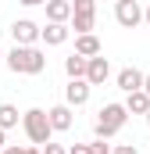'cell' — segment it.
I'll use <instances>...</instances> for the list:
<instances>
[{
	"instance_id": "obj_15",
	"label": "cell",
	"mask_w": 150,
	"mask_h": 154,
	"mask_svg": "<svg viewBox=\"0 0 150 154\" xmlns=\"http://www.w3.org/2000/svg\"><path fill=\"white\" fill-rule=\"evenodd\" d=\"M64 72H68V79H82L86 75V57L68 54V57H64Z\"/></svg>"
},
{
	"instance_id": "obj_8",
	"label": "cell",
	"mask_w": 150,
	"mask_h": 154,
	"mask_svg": "<svg viewBox=\"0 0 150 154\" xmlns=\"http://www.w3.org/2000/svg\"><path fill=\"white\" fill-rule=\"evenodd\" d=\"M89 82L86 79H68V86H64V104L68 108H82V104H89Z\"/></svg>"
},
{
	"instance_id": "obj_5",
	"label": "cell",
	"mask_w": 150,
	"mask_h": 154,
	"mask_svg": "<svg viewBox=\"0 0 150 154\" xmlns=\"http://www.w3.org/2000/svg\"><path fill=\"white\" fill-rule=\"evenodd\" d=\"M7 32H11V39H14L18 47H32V43H39V25L32 22V18H14Z\"/></svg>"
},
{
	"instance_id": "obj_20",
	"label": "cell",
	"mask_w": 150,
	"mask_h": 154,
	"mask_svg": "<svg viewBox=\"0 0 150 154\" xmlns=\"http://www.w3.org/2000/svg\"><path fill=\"white\" fill-rule=\"evenodd\" d=\"M111 154H140V147H136V143H114Z\"/></svg>"
},
{
	"instance_id": "obj_24",
	"label": "cell",
	"mask_w": 150,
	"mask_h": 154,
	"mask_svg": "<svg viewBox=\"0 0 150 154\" xmlns=\"http://www.w3.org/2000/svg\"><path fill=\"white\" fill-rule=\"evenodd\" d=\"M143 93L150 97V72H143Z\"/></svg>"
},
{
	"instance_id": "obj_4",
	"label": "cell",
	"mask_w": 150,
	"mask_h": 154,
	"mask_svg": "<svg viewBox=\"0 0 150 154\" xmlns=\"http://www.w3.org/2000/svg\"><path fill=\"white\" fill-rule=\"evenodd\" d=\"M114 22H118L122 29L143 25V4H140V0H114Z\"/></svg>"
},
{
	"instance_id": "obj_29",
	"label": "cell",
	"mask_w": 150,
	"mask_h": 154,
	"mask_svg": "<svg viewBox=\"0 0 150 154\" xmlns=\"http://www.w3.org/2000/svg\"><path fill=\"white\" fill-rule=\"evenodd\" d=\"M0 65H4V50H0Z\"/></svg>"
},
{
	"instance_id": "obj_21",
	"label": "cell",
	"mask_w": 150,
	"mask_h": 154,
	"mask_svg": "<svg viewBox=\"0 0 150 154\" xmlns=\"http://www.w3.org/2000/svg\"><path fill=\"white\" fill-rule=\"evenodd\" d=\"M0 154H25V147H18V143H4Z\"/></svg>"
},
{
	"instance_id": "obj_10",
	"label": "cell",
	"mask_w": 150,
	"mask_h": 154,
	"mask_svg": "<svg viewBox=\"0 0 150 154\" xmlns=\"http://www.w3.org/2000/svg\"><path fill=\"white\" fill-rule=\"evenodd\" d=\"M114 82H118V90H122V93H132V90H143V72H140L136 65H129V68H122V72L114 75Z\"/></svg>"
},
{
	"instance_id": "obj_17",
	"label": "cell",
	"mask_w": 150,
	"mask_h": 154,
	"mask_svg": "<svg viewBox=\"0 0 150 154\" xmlns=\"http://www.w3.org/2000/svg\"><path fill=\"white\" fill-rule=\"evenodd\" d=\"M72 14H97V0H72Z\"/></svg>"
},
{
	"instance_id": "obj_16",
	"label": "cell",
	"mask_w": 150,
	"mask_h": 154,
	"mask_svg": "<svg viewBox=\"0 0 150 154\" xmlns=\"http://www.w3.org/2000/svg\"><path fill=\"white\" fill-rule=\"evenodd\" d=\"M68 29H72L75 36L93 32V14H72V18H68Z\"/></svg>"
},
{
	"instance_id": "obj_22",
	"label": "cell",
	"mask_w": 150,
	"mask_h": 154,
	"mask_svg": "<svg viewBox=\"0 0 150 154\" xmlns=\"http://www.w3.org/2000/svg\"><path fill=\"white\" fill-rule=\"evenodd\" d=\"M68 154H89V151H86V143H72V147H68Z\"/></svg>"
},
{
	"instance_id": "obj_14",
	"label": "cell",
	"mask_w": 150,
	"mask_h": 154,
	"mask_svg": "<svg viewBox=\"0 0 150 154\" xmlns=\"http://www.w3.org/2000/svg\"><path fill=\"white\" fill-rule=\"evenodd\" d=\"M18 122H22V115H18V108H14V104H0V129H4V133H7V129H14Z\"/></svg>"
},
{
	"instance_id": "obj_27",
	"label": "cell",
	"mask_w": 150,
	"mask_h": 154,
	"mask_svg": "<svg viewBox=\"0 0 150 154\" xmlns=\"http://www.w3.org/2000/svg\"><path fill=\"white\" fill-rule=\"evenodd\" d=\"M4 143H7V136H4V129H0V151H4Z\"/></svg>"
},
{
	"instance_id": "obj_1",
	"label": "cell",
	"mask_w": 150,
	"mask_h": 154,
	"mask_svg": "<svg viewBox=\"0 0 150 154\" xmlns=\"http://www.w3.org/2000/svg\"><path fill=\"white\" fill-rule=\"evenodd\" d=\"M4 65H7L14 75H39V72L46 68V54L39 50L36 43H32V47H18V43H14V47L4 54Z\"/></svg>"
},
{
	"instance_id": "obj_9",
	"label": "cell",
	"mask_w": 150,
	"mask_h": 154,
	"mask_svg": "<svg viewBox=\"0 0 150 154\" xmlns=\"http://www.w3.org/2000/svg\"><path fill=\"white\" fill-rule=\"evenodd\" d=\"M72 36V29L64 25V22H46V25H39V39L46 43V47H61V43H68Z\"/></svg>"
},
{
	"instance_id": "obj_19",
	"label": "cell",
	"mask_w": 150,
	"mask_h": 154,
	"mask_svg": "<svg viewBox=\"0 0 150 154\" xmlns=\"http://www.w3.org/2000/svg\"><path fill=\"white\" fill-rule=\"evenodd\" d=\"M43 154H68V147H61V143H54V140H46L43 147H39Z\"/></svg>"
},
{
	"instance_id": "obj_18",
	"label": "cell",
	"mask_w": 150,
	"mask_h": 154,
	"mask_svg": "<svg viewBox=\"0 0 150 154\" xmlns=\"http://www.w3.org/2000/svg\"><path fill=\"white\" fill-rule=\"evenodd\" d=\"M114 143H107V140H93V143H86V151L89 154H111Z\"/></svg>"
},
{
	"instance_id": "obj_12",
	"label": "cell",
	"mask_w": 150,
	"mask_h": 154,
	"mask_svg": "<svg viewBox=\"0 0 150 154\" xmlns=\"http://www.w3.org/2000/svg\"><path fill=\"white\" fill-rule=\"evenodd\" d=\"M43 7H46V22H64V25H68V18H72V0H46Z\"/></svg>"
},
{
	"instance_id": "obj_11",
	"label": "cell",
	"mask_w": 150,
	"mask_h": 154,
	"mask_svg": "<svg viewBox=\"0 0 150 154\" xmlns=\"http://www.w3.org/2000/svg\"><path fill=\"white\" fill-rule=\"evenodd\" d=\"M75 54L79 57H97V54H104V43L93 32H82V36H75Z\"/></svg>"
},
{
	"instance_id": "obj_28",
	"label": "cell",
	"mask_w": 150,
	"mask_h": 154,
	"mask_svg": "<svg viewBox=\"0 0 150 154\" xmlns=\"http://www.w3.org/2000/svg\"><path fill=\"white\" fill-rule=\"evenodd\" d=\"M143 118H147V125H150V111H147V115H143Z\"/></svg>"
},
{
	"instance_id": "obj_13",
	"label": "cell",
	"mask_w": 150,
	"mask_h": 154,
	"mask_svg": "<svg viewBox=\"0 0 150 154\" xmlns=\"http://www.w3.org/2000/svg\"><path fill=\"white\" fill-rule=\"evenodd\" d=\"M129 115H147L150 111V97L143 90H132V93H125V104H122Z\"/></svg>"
},
{
	"instance_id": "obj_6",
	"label": "cell",
	"mask_w": 150,
	"mask_h": 154,
	"mask_svg": "<svg viewBox=\"0 0 150 154\" xmlns=\"http://www.w3.org/2000/svg\"><path fill=\"white\" fill-rule=\"evenodd\" d=\"M86 82L89 86H104L107 79H111V61L104 57V54H97V57H86Z\"/></svg>"
},
{
	"instance_id": "obj_2",
	"label": "cell",
	"mask_w": 150,
	"mask_h": 154,
	"mask_svg": "<svg viewBox=\"0 0 150 154\" xmlns=\"http://www.w3.org/2000/svg\"><path fill=\"white\" fill-rule=\"evenodd\" d=\"M125 122H129V111H125L122 104H104V108L97 111L93 133H97V140H111V136H118V133L125 129Z\"/></svg>"
},
{
	"instance_id": "obj_25",
	"label": "cell",
	"mask_w": 150,
	"mask_h": 154,
	"mask_svg": "<svg viewBox=\"0 0 150 154\" xmlns=\"http://www.w3.org/2000/svg\"><path fill=\"white\" fill-rule=\"evenodd\" d=\"M143 22H147V25H150V4H147V7H143Z\"/></svg>"
},
{
	"instance_id": "obj_26",
	"label": "cell",
	"mask_w": 150,
	"mask_h": 154,
	"mask_svg": "<svg viewBox=\"0 0 150 154\" xmlns=\"http://www.w3.org/2000/svg\"><path fill=\"white\" fill-rule=\"evenodd\" d=\"M25 154H43V151H39V147H25Z\"/></svg>"
},
{
	"instance_id": "obj_3",
	"label": "cell",
	"mask_w": 150,
	"mask_h": 154,
	"mask_svg": "<svg viewBox=\"0 0 150 154\" xmlns=\"http://www.w3.org/2000/svg\"><path fill=\"white\" fill-rule=\"evenodd\" d=\"M22 129H25L29 143H36V147H43V143L54 136V129H50V122H46V111H43V108H29V111L22 115Z\"/></svg>"
},
{
	"instance_id": "obj_23",
	"label": "cell",
	"mask_w": 150,
	"mask_h": 154,
	"mask_svg": "<svg viewBox=\"0 0 150 154\" xmlns=\"http://www.w3.org/2000/svg\"><path fill=\"white\" fill-rule=\"evenodd\" d=\"M18 4H22V7H43L46 0H18Z\"/></svg>"
},
{
	"instance_id": "obj_7",
	"label": "cell",
	"mask_w": 150,
	"mask_h": 154,
	"mask_svg": "<svg viewBox=\"0 0 150 154\" xmlns=\"http://www.w3.org/2000/svg\"><path fill=\"white\" fill-rule=\"evenodd\" d=\"M46 122H50L54 133H68V129L75 125V108H68V104H54V108H46Z\"/></svg>"
}]
</instances>
